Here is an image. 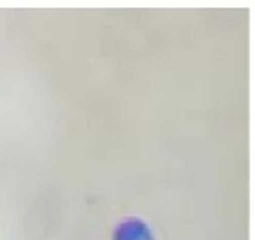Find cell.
Wrapping results in <instances>:
<instances>
[{"mask_svg":"<svg viewBox=\"0 0 255 240\" xmlns=\"http://www.w3.org/2000/svg\"><path fill=\"white\" fill-rule=\"evenodd\" d=\"M114 240H156L151 229L142 219L126 218L117 226Z\"/></svg>","mask_w":255,"mask_h":240,"instance_id":"cell-1","label":"cell"}]
</instances>
